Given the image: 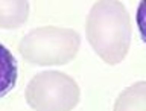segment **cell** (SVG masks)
Masks as SVG:
<instances>
[{"label": "cell", "instance_id": "cell-1", "mask_svg": "<svg viewBox=\"0 0 146 111\" xmlns=\"http://www.w3.org/2000/svg\"><path fill=\"white\" fill-rule=\"evenodd\" d=\"M85 34L93 50L107 64H119L131 44V21L126 8L119 0H99L91 6Z\"/></svg>", "mask_w": 146, "mask_h": 111}, {"label": "cell", "instance_id": "cell-2", "mask_svg": "<svg viewBox=\"0 0 146 111\" xmlns=\"http://www.w3.org/2000/svg\"><path fill=\"white\" fill-rule=\"evenodd\" d=\"M81 46L76 31L41 26L29 31L18 43V52L32 66H64L75 59Z\"/></svg>", "mask_w": 146, "mask_h": 111}, {"label": "cell", "instance_id": "cell-3", "mask_svg": "<svg viewBox=\"0 0 146 111\" xmlns=\"http://www.w3.org/2000/svg\"><path fill=\"white\" fill-rule=\"evenodd\" d=\"M26 102L34 111H72L79 102V87L58 70L41 72L26 87Z\"/></svg>", "mask_w": 146, "mask_h": 111}, {"label": "cell", "instance_id": "cell-4", "mask_svg": "<svg viewBox=\"0 0 146 111\" xmlns=\"http://www.w3.org/2000/svg\"><path fill=\"white\" fill-rule=\"evenodd\" d=\"M29 18L27 0H0V29H17Z\"/></svg>", "mask_w": 146, "mask_h": 111}, {"label": "cell", "instance_id": "cell-5", "mask_svg": "<svg viewBox=\"0 0 146 111\" xmlns=\"http://www.w3.org/2000/svg\"><path fill=\"white\" fill-rule=\"evenodd\" d=\"M114 111H146V81L128 87L119 94Z\"/></svg>", "mask_w": 146, "mask_h": 111}, {"label": "cell", "instance_id": "cell-6", "mask_svg": "<svg viewBox=\"0 0 146 111\" xmlns=\"http://www.w3.org/2000/svg\"><path fill=\"white\" fill-rule=\"evenodd\" d=\"M18 67L14 55L0 44V99L5 98L17 84Z\"/></svg>", "mask_w": 146, "mask_h": 111}, {"label": "cell", "instance_id": "cell-7", "mask_svg": "<svg viewBox=\"0 0 146 111\" xmlns=\"http://www.w3.org/2000/svg\"><path fill=\"white\" fill-rule=\"evenodd\" d=\"M135 21H137V27H139L140 38L146 44V0H140L139 8H137Z\"/></svg>", "mask_w": 146, "mask_h": 111}]
</instances>
